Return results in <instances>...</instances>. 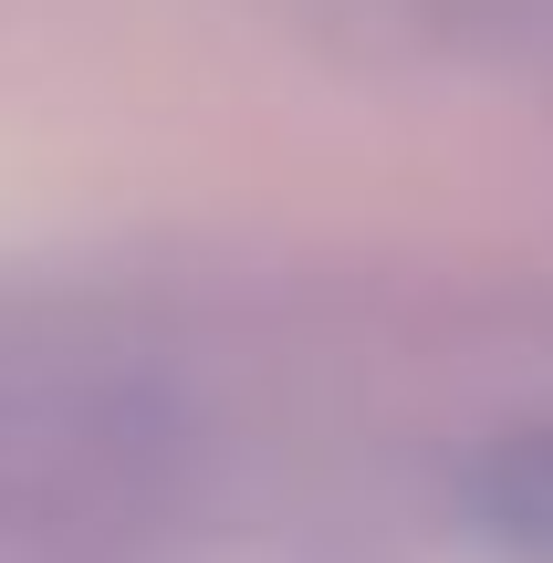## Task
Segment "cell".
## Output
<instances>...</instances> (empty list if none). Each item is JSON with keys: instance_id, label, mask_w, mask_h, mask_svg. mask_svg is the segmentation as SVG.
Masks as SVG:
<instances>
[{"instance_id": "6da1fadb", "label": "cell", "mask_w": 553, "mask_h": 563, "mask_svg": "<svg viewBox=\"0 0 553 563\" xmlns=\"http://www.w3.org/2000/svg\"><path fill=\"white\" fill-rule=\"evenodd\" d=\"M471 522L512 553H553V428H512L471 460Z\"/></svg>"}]
</instances>
